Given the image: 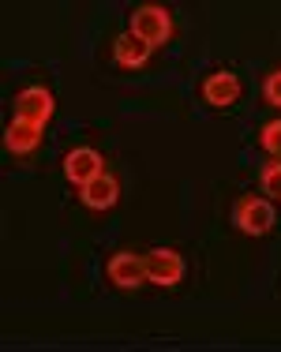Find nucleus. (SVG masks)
I'll return each instance as SVG.
<instances>
[{"label":"nucleus","instance_id":"f257e3e1","mask_svg":"<svg viewBox=\"0 0 281 352\" xmlns=\"http://www.w3.org/2000/svg\"><path fill=\"white\" fill-rule=\"evenodd\" d=\"M128 30L143 41V45L158 49L172 38V15L165 12L161 4H139L135 12H131V27Z\"/></svg>","mask_w":281,"mask_h":352},{"label":"nucleus","instance_id":"f03ea898","mask_svg":"<svg viewBox=\"0 0 281 352\" xmlns=\"http://www.w3.org/2000/svg\"><path fill=\"white\" fill-rule=\"evenodd\" d=\"M274 217H278L274 206L262 195H244V199H236V206H233V225L244 236H267V232L274 229Z\"/></svg>","mask_w":281,"mask_h":352},{"label":"nucleus","instance_id":"7ed1b4c3","mask_svg":"<svg viewBox=\"0 0 281 352\" xmlns=\"http://www.w3.org/2000/svg\"><path fill=\"white\" fill-rule=\"evenodd\" d=\"M188 274V263L180 251L172 248H154L150 255H146V281L154 285H165V289H172V285H180Z\"/></svg>","mask_w":281,"mask_h":352},{"label":"nucleus","instance_id":"20e7f679","mask_svg":"<svg viewBox=\"0 0 281 352\" xmlns=\"http://www.w3.org/2000/svg\"><path fill=\"white\" fill-rule=\"evenodd\" d=\"M105 274H109V281L117 285V289L135 292L139 285L146 281V255H135V251H117V255H109V263H105Z\"/></svg>","mask_w":281,"mask_h":352},{"label":"nucleus","instance_id":"39448f33","mask_svg":"<svg viewBox=\"0 0 281 352\" xmlns=\"http://www.w3.org/2000/svg\"><path fill=\"white\" fill-rule=\"evenodd\" d=\"M102 173H105L102 154L90 150V146H76L68 157H64V176H68V184H76V188H87V184L98 180Z\"/></svg>","mask_w":281,"mask_h":352},{"label":"nucleus","instance_id":"423d86ee","mask_svg":"<svg viewBox=\"0 0 281 352\" xmlns=\"http://www.w3.org/2000/svg\"><path fill=\"white\" fill-rule=\"evenodd\" d=\"M53 109H56V102L45 87H27L15 98V116H19V120H30V124H41V128L49 124Z\"/></svg>","mask_w":281,"mask_h":352},{"label":"nucleus","instance_id":"0eeeda50","mask_svg":"<svg viewBox=\"0 0 281 352\" xmlns=\"http://www.w3.org/2000/svg\"><path fill=\"white\" fill-rule=\"evenodd\" d=\"M203 102L214 109H229L240 102V79L233 72H210L203 79Z\"/></svg>","mask_w":281,"mask_h":352},{"label":"nucleus","instance_id":"6e6552de","mask_svg":"<svg viewBox=\"0 0 281 352\" xmlns=\"http://www.w3.org/2000/svg\"><path fill=\"white\" fill-rule=\"evenodd\" d=\"M117 199H120V184H117V176H109V173H102L98 180H90L87 188H79V203L87 206V210H113Z\"/></svg>","mask_w":281,"mask_h":352},{"label":"nucleus","instance_id":"1a4fd4ad","mask_svg":"<svg viewBox=\"0 0 281 352\" xmlns=\"http://www.w3.org/2000/svg\"><path fill=\"white\" fill-rule=\"evenodd\" d=\"M150 53H154V49H150V45H143V41L131 34V30H124V34L113 41V60H117L124 72H139V68H146Z\"/></svg>","mask_w":281,"mask_h":352},{"label":"nucleus","instance_id":"9d476101","mask_svg":"<svg viewBox=\"0 0 281 352\" xmlns=\"http://www.w3.org/2000/svg\"><path fill=\"white\" fill-rule=\"evenodd\" d=\"M41 124H30V120H19L15 116L12 124H8V131H4V146H8V154H30V150L41 142Z\"/></svg>","mask_w":281,"mask_h":352},{"label":"nucleus","instance_id":"9b49d317","mask_svg":"<svg viewBox=\"0 0 281 352\" xmlns=\"http://www.w3.org/2000/svg\"><path fill=\"white\" fill-rule=\"evenodd\" d=\"M259 180H262V191H267V195H281V157H270V162H262Z\"/></svg>","mask_w":281,"mask_h":352},{"label":"nucleus","instance_id":"f8f14e48","mask_svg":"<svg viewBox=\"0 0 281 352\" xmlns=\"http://www.w3.org/2000/svg\"><path fill=\"white\" fill-rule=\"evenodd\" d=\"M259 142L270 157H281V120H270L259 128Z\"/></svg>","mask_w":281,"mask_h":352},{"label":"nucleus","instance_id":"ddd939ff","mask_svg":"<svg viewBox=\"0 0 281 352\" xmlns=\"http://www.w3.org/2000/svg\"><path fill=\"white\" fill-rule=\"evenodd\" d=\"M262 98H267V105L281 109V72L267 75V82H262Z\"/></svg>","mask_w":281,"mask_h":352}]
</instances>
